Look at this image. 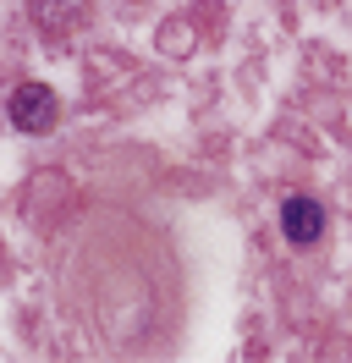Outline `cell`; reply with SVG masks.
<instances>
[{"label": "cell", "instance_id": "cell-1", "mask_svg": "<svg viewBox=\"0 0 352 363\" xmlns=\"http://www.w3.org/2000/svg\"><path fill=\"white\" fill-rule=\"evenodd\" d=\"M6 111H11V127H22V133H50V121H55V94L44 89V83H22Z\"/></svg>", "mask_w": 352, "mask_h": 363}, {"label": "cell", "instance_id": "cell-2", "mask_svg": "<svg viewBox=\"0 0 352 363\" xmlns=\"http://www.w3.org/2000/svg\"><path fill=\"white\" fill-rule=\"evenodd\" d=\"M319 231H325V209L314 204V199H286L281 204V237L292 242V248H314L319 242Z\"/></svg>", "mask_w": 352, "mask_h": 363}, {"label": "cell", "instance_id": "cell-3", "mask_svg": "<svg viewBox=\"0 0 352 363\" xmlns=\"http://www.w3.org/2000/svg\"><path fill=\"white\" fill-rule=\"evenodd\" d=\"M28 6H33V23L44 33H66V28H77V17H83V0H28Z\"/></svg>", "mask_w": 352, "mask_h": 363}]
</instances>
